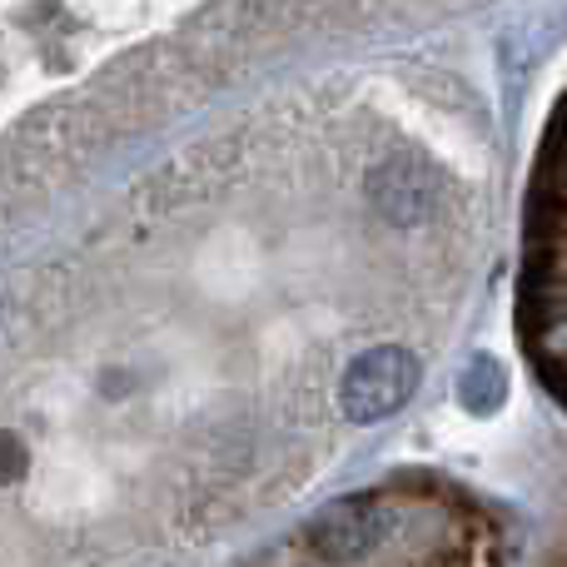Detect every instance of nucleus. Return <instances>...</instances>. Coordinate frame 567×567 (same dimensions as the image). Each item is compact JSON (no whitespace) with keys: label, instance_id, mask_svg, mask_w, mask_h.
Returning a JSON list of instances; mask_svg holds the SVG:
<instances>
[{"label":"nucleus","instance_id":"nucleus-3","mask_svg":"<svg viewBox=\"0 0 567 567\" xmlns=\"http://www.w3.org/2000/svg\"><path fill=\"white\" fill-rule=\"evenodd\" d=\"M373 205H379L389 219H399V225H413V219L433 205V185L409 165V159H389V165L373 175Z\"/></svg>","mask_w":567,"mask_h":567},{"label":"nucleus","instance_id":"nucleus-5","mask_svg":"<svg viewBox=\"0 0 567 567\" xmlns=\"http://www.w3.org/2000/svg\"><path fill=\"white\" fill-rule=\"evenodd\" d=\"M6 449H10V468H6V478H10V483H20V473H25V453H20V443H16V439H6Z\"/></svg>","mask_w":567,"mask_h":567},{"label":"nucleus","instance_id":"nucleus-1","mask_svg":"<svg viewBox=\"0 0 567 567\" xmlns=\"http://www.w3.org/2000/svg\"><path fill=\"white\" fill-rule=\"evenodd\" d=\"M419 359L399 343H379V349L359 353V359L343 369L339 383V409L349 423H379L389 413H399L403 403L419 389Z\"/></svg>","mask_w":567,"mask_h":567},{"label":"nucleus","instance_id":"nucleus-2","mask_svg":"<svg viewBox=\"0 0 567 567\" xmlns=\"http://www.w3.org/2000/svg\"><path fill=\"white\" fill-rule=\"evenodd\" d=\"M393 533V508L373 493H359V498H339L309 523L303 543H309L313 558L323 563H359L379 548Z\"/></svg>","mask_w":567,"mask_h":567},{"label":"nucleus","instance_id":"nucleus-4","mask_svg":"<svg viewBox=\"0 0 567 567\" xmlns=\"http://www.w3.org/2000/svg\"><path fill=\"white\" fill-rule=\"evenodd\" d=\"M503 399H508V373H503V363L493 353H478L458 379V403L473 419H488V413L503 409Z\"/></svg>","mask_w":567,"mask_h":567}]
</instances>
